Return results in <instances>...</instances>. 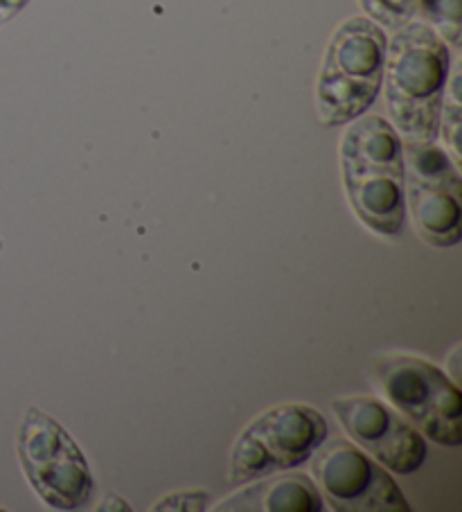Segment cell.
Segmentation results:
<instances>
[{
  "label": "cell",
  "instance_id": "cell-17",
  "mask_svg": "<svg viewBox=\"0 0 462 512\" xmlns=\"http://www.w3.org/2000/svg\"><path fill=\"white\" fill-rule=\"evenodd\" d=\"M0 251H3V240H0Z\"/></svg>",
  "mask_w": 462,
  "mask_h": 512
},
{
  "label": "cell",
  "instance_id": "cell-16",
  "mask_svg": "<svg viewBox=\"0 0 462 512\" xmlns=\"http://www.w3.org/2000/svg\"><path fill=\"white\" fill-rule=\"evenodd\" d=\"M97 510H131V506L120 497V494L106 492L102 503H100V508H97Z\"/></svg>",
  "mask_w": 462,
  "mask_h": 512
},
{
  "label": "cell",
  "instance_id": "cell-2",
  "mask_svg": "<svg viewBox=\"0 0 462 512\" xmlns=\"http://www.w3.org/2000/svg\"><path fill=\"white\" fill-rule=\"evenodd\" d=\"M451 73V52L429 23L395 30L386 48L384 88L390 125L408 143L438 140L440 111Z\"/></svg>",
  "mask_w": 462,
  "mask_h": 512
},
{
  "label": "cell",
  "instance_id": "cell-8",
  "mask_svg": "<svg viewBox=\"0 0 462 512\" xmlns=\"http://www.w3.org/2000/svg\"><path fill=\"white\" fill-rule=\"evenodd\" d=\"M309 463L316 488L332 510L411 512V503L386 467L350 440H325Z\"/></svg>",
  "mask_w": 462,
  "mask_h": 512
},
{
  "label": "cell",
  "instance_id": "cell-6",
  "mask_svg": "<svg viewBox=\"0 0 462 512\" xmlns=\"http://www.w3.org/2000/svg\"><path fill=\"white\" fill-rule=\"evenodd\" d=\"M16 454L32 490L55 510H82L93 501L95 479L86 456L59 422L28 406L16 434Z\"/></svg>",
  "mask_w": 462,
  "mask_h": 512
},
{
  "label": "cell",
  "instance_id": "cell-14",
  "mask_svg": "<svg viewBox=\"0 0 462 512\" xmlns=\"http://www.w3.org/2000/svg\"><path fill=\"white\" fill-rule=\"evenodd\" d=\"M210 506L208 490H179L158 499L151 510L158 512H203Z\"/></svg>",
  "mask_w": 462,
  "mask_h": 512
},
{
  "label": "cell",
  "instance_id": "cell-7",
  "mask_svg": "<svg viewBox=\"0 0 462 512\" xmlns=\"http://www.w3.org/2000/svg\"><path fill=\"white\" fill-rule=\"evenodd\" d=\"M404 143L406 219L433 249H453L462 240L460 165L435 140Z\"/></svg>",
  "mask_w": 462,
  "mask_h": 512
},
{
  "label": "cell",
  "instance_id": "cell-18",
  "mask_svg": "<svg viewBox=\"0 0 462 512\" xmlns=\"http://www.w3.org/2000/svg\"><path fill=\"white\" fill-rule=\"evenodd\" d=\"M0 510H3V508H0Z\"/></svg>",
  "mask_w": 462,
  "mask_h": 512
},
{
  "label": "cell",
  "instance_id": "cell-15",
  "mask_svg": "<svg viewBox=\"0 0 462 512\" xmlns=\"http://www.w3.org/2000/svg\"><path fill=\"white\" fill-rule=\"evenodd\" d=\"M28 5L30 0H0V25L16 19V16H19Z\"/></svg>",
  "mask_w": 462,
  "mask_h": 512
},
{
  "label": "cell",
  "instance_id": "cell-10",
  "mask_svg": "<svg viewBox=\"0 0 462 512\" xmlns=\"http://www.w3.org/2000/svg\"><path fill=\"white\" fill-rule=\"evenodd\" d=\"M217 512H321L325 499L314 479L302 472H278L244 483L215 508Z\"/></svg>",
  "mask_w": 462,
  "mask_h": 512
},
{
  "label": "cell",
  "instance_id": "cell-1",
  "mask_svg": "<svg viewBox=\"0 0 462 512\" xmlns=\"http://www.w3.org/2000/svg\"><path fill=\"white\" fill-rule=\"evenodd\" d=\"M345 197L354 217L381 237H399L406 228L404 143L381 116L350 122L341 140Z\"/></svg>",
  "mask_w": 462,
  "mask_h": 512
},
{
  "label": "cell",
  "instance_id": "cell-13",
  "mask_svg": "<svg viewBox=\"0 0 462 512\" xmlns=\"http://www.w3.org/2000/svg\"><path fill=\"white\" fill-rule=\"evenodd\" d=\"M359 5L384 30H399L417 14V0H359Z\"/></svg>",
  "mask_w": 462,
  "mask_h": 512
},
{
  "label": "cell",
  "instance_id": "cell-5",
  "mask_svg": "<svg viewBox=\"0 0 462 512\" xmlns=\"http://www.w3.org/2000/svg\"><path fill=\"white\" fill-rule=\"evenodd\" d=\"M372 377L388 404L424 438L442 447L462 445V393L442 368L415 355H381Z\"/></svg>",
  "mask_w": 462,
  "mask_h": 512
},
{
  "label": "cell",
  "instance_id": "cell-12",
  "mask_svg": "<svg viewBox=\"0 0 462 512\" xmlns=\"http://www.w3.org/2000/svg\"><path fill=\"white\" fill-rule=\"evenodd\" d=\"M417 12L424 14L431 28L440 34L447 46L460 48L462 14L460 0H417Z\"/></svg>",
  "mask_w": 462,
  "mask_h": 512
},
{
  "label": "cell",
  "instance_id": "cell-9",
  "mask_svg": "<svg viewBox=\"0 0 462 512\" xmlns=\"http://www.w3.org/2000/svg\"><path fill=\"white\" fill-rule=\"evenodd\" d=\"M345 434L393 474H413L429 456L426 438L393 406L372 395H345L332 402Z\"/></svg>",
  "mask_w": 462,
  "mask_h": 512
},
{
  "label": "cell",
  "instance_id": "cell-4",
  "mask_svg": "<svg viewBox=\"0 0 462 512\" xmlns=\"http://www.w3.org/2000/svg\"><path fill=\"white\" fill-rule=\"evenodd\" d=\"M330 436V422L314 406L289 402L260 413L237 436L228 481L244 485L309 463Z\"/></svg>",
  "mask_w": 462,
  "mask_h": 512
},
{
  "label": "cell",
  "instance_id": "cell-3",
  "mask_svg": "<svg viewBox=\"0 0 462 512\" xmlns=\"http://www.w3.org/2000/svg\"><path fill=\"white\" fill-rule=\"evenodd\" d=\"M388 37L368 16H352L334 30L316 86V113L325 127L366 116L384 82Z\"/></svg>",
  "mask_w": 462,
  "mask_h": 512
},
{
  "label": "cell",
  "instance_id": "cell-11",
  "mask_svg": "<svg viewBox=\"0 0 462 512\" xmlns=\"http://www.w3.org/2000/svg\"><path fill=\"white\" fill-rule=\"evenodd\" d=\"M460 64H456L453 70V77H449L447 91H444L442 100V111H440V127L438 136L444 138V149H447L449 156L460 165V131H462V100H460Z\"/></svg>",
  "mask_w": 462,
  "mask_h": 512
}]
</instances>
